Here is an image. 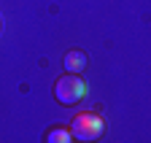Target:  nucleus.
Listing matches in <instances>:
<instances>
[{
  "label": "nucleus",
  "instance_id": "f257e3e1",
  "mask_svg": "<svg viewBox=\"0 0 151 143\" xmlns=\"http://www.w3.org/2000/svg\"><path fill=\"white\" fill-rule=\"evenodd\" d=\"M70 135L76 138V140H81V143H92V140H97L100 135H103V130H105V124H103V119L97 116V114H92V111H86V114H78L73 121H70Z\"/></svg>",
  "mask_w": 151,
  "mask_h": 143
},
{
  "label": "nucleus",
  "instance_id": "f03ea898",
  "mask_svg": "<svg viewBox=\"0 0 151 143\" xmlns=\"http://www.w3.org/2000/svg\"><path fill=\"white\" fill-rule=\"evenodd\" d=\"M84 95H86V84L76 73H68V76H62L60 81L54 84V97H57V103H62V105L78 103Z\"/></svg>",
  "mask_w": 151,
  "mask_h": 143
},
{
  "label": "nucleus",
  "instance_id": "7ed1b4c3",
  "mask_svg": "<svg viewBox=\"0 0 151 143\" xmlns=\"http://www.w3.org/2000/svg\"><path fill=\"white\" fill-rule=\"evenodd\" d=\"M84 68H86V54H84V51L73 49V51L65 54V70H68V73H81Z\"/></svg>",
  "mask_w": 151,
  "mask_h": 143
},
{
  "label": "nucleus",
  "instance_id": "20e7f679",
  "mask_svg": "<svg viewBox=\"0 0 151 143\" xmlns=\"http://www.w3.org/2000/svg\"><path fill=\"white\" fill-rule=\"evenodd\" d=\"M46 143H73V135L68 127H54V130H49Z\"/></svg>",
  "mask_w": 151,
  "mask_h": 143
}]
</instances>
